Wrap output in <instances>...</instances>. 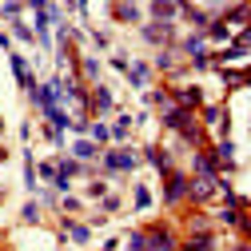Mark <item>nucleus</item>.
<instances>
[{
  "mask_svg": "<svg viewBox=\"0 0 251 251\" xmlns=\"http://www.w3.org/2000/svg\"><path fill=\"white\" fill-rule=\"evenodd\" d=\"M215 192H219V176H196L192 183H187V200L192 203H207Z\"/></svg>",
  "mask_w": 251,
  "mask_h": 251,
  "instance_id": "f257e3e1",
  "label": "nucleus"
},
{
  "mask_svg": "<svg viewBox=\"0 0 251 251\" xmlns=\"http://www.w3.org/2000/svg\"><path fill=\"white\" fill-rule=\"evenodd\" d=\"M140 160H136V151L132 148H112L104 151V172H132Z\"/></svg>",
  "mask_w": 251,
  "mask_h": 251,
  "instance_id": "f03ea898",
  "label": "nucleus"
},
{
  "mask_svg": "<svg viewBox=\"0 0 251 251\" xmlns=\"http://www.w3.org/2000/svg\"><path fill=\"white\" fill-rule=\"evenodd\" d=\"M164 179H168V183H164V200H168V203H179V200L187 196V183H192V179H187L183 172H168Z\"/></svg>",
  "mask_w": 251,
  "mask_h": 251,
  "instance_id": "7ed1b4c3",
  "label": "nucleus"
},
{
  "mask_svg": "<svg viewBox=\"0 0 251 251\" xmlns=\"http://www.w3.org/2000/svg\"><path fill=\"white\" fill-rule=\"evenodd\" d=\"M148 251H176V235L172 227H148Z\"/></svg>",
  "mask_w": 251,
  "mask_h": 251,
  "instance_id": "20e7f679",
  "label": "nucleus"
},
{
  "mask_svg": "<svg viewBox=\"0 0 251 251\" xmlns=\"http://www.w3.org/2000/svg\"><path fill=\"white\" fill-rule=\"evenodd\" d=\"M172 100H176V108H187V112H196V108L203 104V92L192 84V88H179V92H172Z\"/></svg>",
  "mask_w": 251,
  "mask_h": 251,
  "instance_id": "39448f33",
  "label": "nucleus"
},
{
  "mask_svg": "<svg viewBox=\"0 0 251 251\" xmlns=\"http://www.w3.org/2000/svg\"><path fill=\"white\" fill-rule=\"evenodd\" d=\"M144 40H148V44H168V40H172V24H164V20L144 24Z\"/></svg>",
  "mask_w": 251,
  "mask_h": 251,
  "instance_id": "423d86ee",
  "label": "nucleus"
},
{
  "mask_svg": "<svg viewBox=\"0 0 251 251\" xmlns=\"http://www.w3.org/2000/svg\"><path fill=\"white\" fill-rule=\"evenodd\" d=\"M144 160H148L155 172H160V176H168V172H172V155H168L164 148H155V144H151V148H144Z\"/></svg>",
  "mask_w": 251,
  "mask_h": 251,
  "instance_id": "0eeeda50",
  "label": "nucleus"
},
{
  "mask_svg": "<svg viewBox=\"0 0 251 251\" xmlns=\"http://www.w3.org/2000/svg\"><path fill=\"white\" fill-rule=\"evenodd\" d=\"M88 108L96 112V116H108V112L116 108V100H112V92H108V88H96V92L88 96Z\"/></svg>",
  "mask_w": 251,
  "mask_h": 251,
  "instance_id": "6e6552de",
  "label": "nucleus"
},
{
  "mask_svg": "<svg viewBox=\"0 0 251 251\" xmlns=\"http://www.w3.org/2000/svg\"><path fill=\"white\" fill-rule=\"evenodd\" d=\"M176 12H179V0H151V20L172 24V20H176Z\"/></svg>",
  "mask_w": 251,
  "mask_h": 251,
  "instance_id": "1a4fd4ad",
  "label": "nucleus"
},
{
  "mask_svg": "<svg viewBox=\"0 0 251 251\" xmlns=\"http://www.w3.org/2000/svg\"><path fill=\"white\" fill-rule=\"evenodd\" d=\"M124 76H128L136 88H144V84L151 80V64H128V72H124Z\"/></svg>",
  "mask_w": 251,
  "mask_h": 251,
  "instance_id": "9d476101",
  "label": "nucleus"
},
{
  "mask_svg": "<svg viewBox=\"0 0 251 251\" xmlns=\"http://www.w3.org/2000/svg\"><path fill=\"white\" fill-rule=\"evenodd\" d=\"M203 44H207V36H203V32H192V36H187L179 48H183L187 56H200V52H203Z\"/></svg>",
  "mask_w": 251,
  "mask_h": 251,
  "instance_id": "9b49d317",
  "label": "nucleus"
},
{
  "mask_svg": "<svg viewBox=\"0 0 251 251\" xmlns=\"http://www.w3.org/2000/svg\"><path fill=\"white\" fill-rule=\"evenodd\" d=\"M211 243H215L211 231H196L192 239H187V251H211Z\"/></svg>",
  "mask_w": 251,
  "mask_h": 251,
  "instance_id": "f8f14e48",
  "label": "nucleus"
},
{
  "mask_svg": "<svg viewBox=\"0 0 251 251\" xmlns=\"http://www.w3.org/2000/svg\"><path fill=\"white\" fill-rule=\"evenodd\" d=\"M72 151H76V160H92V155H100V144L96 140H80Z\"/></svg>",
  "mask_w": 251,
  "mask_h": 251,
  "instance_id": "ddd939ff",
  "label": "nucleus"
},
{
  "mask_svg": "<svg viewBox=\"0 0 251 251\" xmlns=\"http://www.w3.org/2000/svg\"><path fill=\"white\" fill-rule=\"evenodd\" d=\"M203 36H207V40H231V28H227L224 20H215V24H207Z\"/></svg>",
  "mask_w": 251,
  "mask_h": 251,
  "instance_id": "4468645a",
  "label": "nucleus"
},
{
  "mask_svg": "<svg viewBox=\"0 0 251 251\" xmlns=\"http://www.w3.org/2000/svg\"><path fill=\"white\" fill-rule=\"evenodd\" d=\"M128 132H132V116H120V120L112 124V140L124 144V140H128Z\"/></svg>",
  "mask_w": 251,
  "mask_h": 251,
  "instance_id": "2eb2a0df",
  "label": "nucleus"
},
{
  "mask_svg": "<svg viewBox=\"0 0 251 251\" xmlns=\"http://www.w3.org/2000/svg\"><path fill=\"white\" fill-rule=\"evenodd\" d=\"M247 16H251V4H235V8H231V12H227V16H224V24H227V28H231V24H243V20H247Z\"/></svg>",
  "mask_w": 251,
  "mask_h": 251,
  "instance_id": "dca6fc26",
  "label": "nucleus"
},
{
  "mask_svg": "<svg viewBox=\"0 0 251 251\" xmlns=\"http://www.w3.org/2000/svg\"><path fill=\"white\" fill-rule=\"evenodd\" d=\"M64 235H72L76 243H88V239H92V227H84V224H64Z\"/></svg>",
  "mask_w": 251,
  "mask_h": 251,
  "instance_id": "f3484780",
  "label": "nucleus"
},
{
  "mask_svg": "<svg viewBox=\"0 0 251 251\" xmlns=\"http://www.w3.org/2000/svg\"><path fill=\"white\" fill-rule=\"evenodd\" d=\"M239 56H247V48H243V44H231V48H224V52H219L215 60H219V64H227V60H239Z\"/></svg>",
  "mask_w": 251,
  "mask_h": 251,
  "instance_id": "a211bd4d",
  "label": "nucleus"
},
{
  "mask_svg": "<svg viewBox=\"0 0 251 251\" xmlns=\"http://www.w3.org/2000/svg\"><path fill=\"white\" fill-rule=\"evenodd\" d=\"M80 72H84V80H96V76H100V64H96L92 56H84V60H80Z\"/></svg>",
  "mask_w": 251,
  "mask_h": 251,
  "instance_id": "6ab92c4d",
  "label": "nucleus"
},
{
  "mask_svg": "<svg viewBox=\"0 0 251 251\" xmlns=\"http://www.w3.org/2000/svg\"><path fill=\"white\" fill-rule=\"evenodd\" d=\"M88 132H92V140H96V144H108V136H112V132H108V124H100V120H96V124H88Z\"/></svg>",
  "mask_w": 251,
  "mask_h": 251,
  "instance_id": "aec40b11",
  "label": "nucleus"
},
{
  "mask_svg": "<svg viewBox=\"0 0 251 251\" xmlns=\"http://www.w3.org/2000/svg\"><path fill=\"white\" fill-rule=\"evenodd\" d=\"M155 68H160V72H172V68H176V52H172V48L160 52V56H155Z\"/></svg>",
  "mask_w": 251,
  "mask_h": 251,
  "instance_id": "412c9836",
  "label": "nucleus"
},
{
  "mask_svg": "<svg viewBox=\"0 0 251 251\" xmlns=\"http://www.w3.org/2000/svg\"><path fill=\"white\" fill-rule=\"evenodd\" d=\"M128 251H148V231H136V235H128Z\"/></svg>",
  "mask_w": 251,
  "mask_h": 251,
  "instance_id": "4be33fe9",
  "label": "nucleus"
},
{
  "mask_svg": "<svg viewBox=\"0 0 251 251\" xmlns=\"http://www.w3.org/2000/svg\"><path fill=\"white\" fill-rule=\"evenodd\" d=\"M56 172L72 179V176H80V160H60V168H56Z\"/></svg>",
  "mask_w": 251,
  "mask_h": 251,
  "instance_id": "5701e85b",
  "label": "nucleus"
},
{
  "mask_svg": "<svg viewBox=\"0 0 251 251\" xmlns=\"http://www.w3.org/2000/svg\"><path fill=\"white\" fill-rule=\"evenodd\" d=\"M219 224H227V227H239V211H235V207H224V211H219Z\"/></svg>",
  "mask_w": 251,
  "mask_h": 251,
  "instance_id": "b1692460",
  "label": "nucleus"
},
{
  "mask_svg": "<svg viewBox=\"0 0 251 251\" xmlns=\"http://www.w3.org/2000/svg\"><path fill=\"white\" fill-rule=\"evenodd\" d=\"M116 16H120V20H140L136 4H116Z\"/></svg>",
  "mask_w": 251,
  "mask_h": 251,
  "instance_id": "393cba45",
  "label": "nucleus"
},
{
  "mask_svg": "<svg viewBox=\"0 0 251 251\" xmlns=\"http://www.w3.org/2000/svg\"><path fill=\"white\" fill-rule=\"evenodd\" d=\"M136 207H140V211L151 207V192H148V187H136Z\"/></svg>",
  "mask_w": 251,
  "mask_h": 251,
  "instance_id": "a878e982",
  "label": "nucleus"
},
{
  "mask_svg": "<svg viewBox=\"0 0 251 251\" xmlns=\"http://www.w3.org/2000/svg\"><path fill=\"white\" fill-rule=\"evenodd\" d=\"M24 224H40V207L36 203H24Z\"/></svg>",
  "mask_w": 251,
  "mask_h": 251,
  "instance_id": "bb28decb",
  "label": "nucleus"
},
{
  "mask_svg": "<svg viewBox=\"0 0 251 251\" xmlns=\"http://www.w3.org/2000/svg\"><path fill=\"white\" fill-rule=\"evenodd\" d=\"M88 196H92V200H104V196H108V187H104V179H96V183H92V187H88Z\"/></svg>",
  "mask_w": 251,
  "mask_h": 251,
  "instance_id": "cd10ccee",
  "label": "nucleus"
},
{
  "mask_svg": "<svg viewBox=\"0 0 251 251\" xmlns=\"http://www.w3.org/2000/svg\"><path fill=\"white\" fill-rule=\"evenodd\" d=\"M0 12H4L8 20H16V16H20V0H8V4H4V8H0Z\"/></svg>",
  "mask_w": 251,
  "mask_h": 251,
  "instance_id": "c85d7f7f",
  "label": "nucleus"
},
{
  "mask_svg": "<svg viewBox=\"0 0 251 251\" xmlns=\"http://www.w3.org/2000/svg\"><path fill=\"white\" fill-rule=\"evenodd\" d=\"M40 176H44V179L52 183V179H56V168H52V164H40Z\"/></svg>",
  "mask_w": 251,
  "mask_h": 251,
  "instance_id": "c756f323",
  "label": "nucleus"
},
{
  "mask_svg": "<svg viewBox=\"0 0 251 251\" xmlns=\"http://www.w3.org/2000/svg\"><path fill=\"white\" fill-rule=\"evenodd\" d=\"M239 44H243V48H251V24H247L243 32H239Z\"/></svg>",
  "mask_w": 251,
  "mask_h": 251,
  "instance_id": "7c9ffc66",
  "label": "nucleus"
},
{
  "mask_svg": "<svg viewBox=\"0 0 251 251\" xmlns=\"http://www.w3.org/2000/svg\"><path fill=\"white\" fill-rule=\"evenodd\" d=\"M24 4H28V8H36V12H44V8H48V0H24Z\"/></svg>",
  "mask_w": 251,
  "mask_h": 251,
  "instance_id": "2f4dec72",
  "label": "nucleus"
},
{
  "mask_svg": "<svg viewBox=\"0 0 251 251\" xmlns=\"http://www.w3.org/2000/svg\"><path fill=\"white\" fill-rule=\"evenodd\" d=\"M0 132H4V120H0Z\"/></svg>",
  "mask_w": 251,
  "mask_h": 251,
  "instance_id": "473e14b6",
  "label": "nucleus"
},
{
  "mask_svg": "<svg viewBox=\"0 0 251 251\" xmlns=\"http://www.w3.org/2000/svg\"><path fill=\"white\" fill-rule=\"evenodd\" d=\"M0 160H4V148H0Z\"/></svg>",
  "mask_w": 251,
  "mask_h": 251,
  "instance_id": "72a5a7b5",
  "label": "nucleus"
},
{
  "mask_svg": "<svg viewBox=\"0 0 251 251\" xmlns=\"http://www.w3.org/2000/svg\"><path fill=\"white\" fill-rule=\"evenodd\" d=\"M243 251H251V243H247V247H243Z\"/></svg>",
  "mask_w": 251,
  "mask_h": 251,
  "instance_id": "f704fd0d",
  "label": "nucleus"
}]
</instances>
